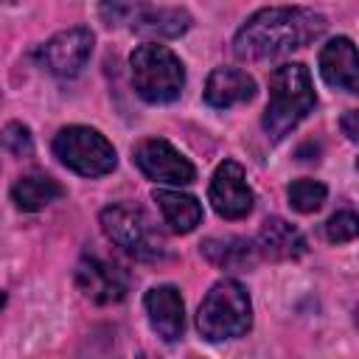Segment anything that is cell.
I'll return each instance as SVG.
<instances>
[{"instance_id": "obj_1", "label": "cell", "mask_w": 359, "mask_h": 359, "mask_svg": "<svg viewBox=\"0 0 359 359\" xmlns=\"http://www.w3.org/2000/svg\"><path fill=\"white\" fill-rule=\"evenodd\" d=\"M325 17L314 8L272 6L255 11L236 34L233 50L244 62H264L306 48L325 31Z\"/></svg>"}, {"instance_id": "obj_2", "label": "cell", "mask_w": 359, "mask_h": 359, "mask_svg": "<svg viewBox=\"0 0 359 359\" xmlns=\"http://www.w3.org/2000/svg\"><path fill=\"white\" fill-rule=\"evenodd\" d=\"M311 109H314V87L309 67L300 62L275 67L269 76V104L264 112V132L272 140H280Z\"/></svg>"}, {"instance_id": "obj_3", "label": "cell", "mask_w": 359, "mask_h": 359, "mask_svg": "<svg viewBox=\"0 0 359 359\" xmlns=\"http://www.w3.org/2000/svg\"><path fill=\"white\" fill-rule=\"evenodd\" d=\"M196 325L202 337L210 342L244 337L252 325V303H250L247 289L233 278L213 283L199 306Z\"/></svg>"}, {"instance_id": "obj_4", "label": "cell", "mask_w": 359, "mask_h": 359, "mask_svg": "<svg viewBox=\"0 0 359 359\" xmlns=\"http://www.w3.org/2000/svg\"><path fill=\"white\" fill-rule=\"evenodd\" d=\"M129 65H132V84L143 101L168 104L182 93L185 67L171 48L160 42H146L135 48Z\"/></svg>"}, {"instance_id": "obj_5", "label": "cell", "mask_w": 359, "mask_h": 359, "mask_svg": "<svg viewBox=\"0 0 359 359\" xmlns=\"http://www.w3.org/2000/svg\"><path fill=\"white\" fill-rule=\"evenodd\" d=\"M101 230L107 238L137 261H163L168 244L151 216L135 205H109L101 210Z\"/></svg>"}, {"instance_id": "obj_6", "label": "cell", "mask_w": 359, "mask_h": 359, "mask_svg": "<svg viewBox=\"0 0 359 359\" xmlns=\"http://www.w3.org/2000/svg\"><path fill=\"white\" fill-rule=\"evenodd\" d=\"M53 154L81 177H104L115 168L112 143L90 126H65L53 137Z\"/></svg>"}, {"instance_id": "obj_7", "label": "cell", "mask_w": 359, "mask_h": 359, "mask_svg": "<svg viewBox=\"0 0 359 359\" xmlns=\"http://www.w3.org/2000/svg\"><path fill=\"white\" fill-rule=\"evenodd\" d=\"M93 31L84 25L59 31L56 36H50L45 45H39L36 50V62L59 79H73L81 73V67L87 65L90 53H93Z\"/></svg>"}, {"instance_id": "obj_8", "label": "cell", "mask_w": 359, "mask_h": 359, "mask_svg": "<svg viewBox=\"0 0 359 359\" xmlns=\"http://www.w3.org/2000/svg\"><path fill=\"white\" fill-rule=\"evenodd\" d=\"M135 163L154 182L188 185V182L196 180V171H194L191 160L185 154H180L163 137H146V140H140L137 149H135Z\"/></svg>"}, {"instance_id": "obj_9", "label": "cell", "mask_w": 359, "mask_h": 359, "mask_svg": "<svg viewBox=\"0 0 359 359\" xmlns=\"http://www.w3.org/2000/svg\"><path fill=\"white\" fill-rule=\"evenodd\" d=\"M76 286L81 289V294L98 306H109L126 297L129 292V275L98 255H84L76 266Z\"/></svg>"}, {"instance_id": "obj_10", "label": "cell", "mask_w": 359, "mask_h": 359, "mask_svg": "<svg viewBox=\"0 0 359 359\" xmlns=\"http://www.w3.org/2000/svg\"><path fill=\"white\" fill-rule=\"evenodd\" d=\"M208 199L222 219H244L252 210V191L247 185L244 168L236 160H224L216 165Z\"/></svg>"}, {"instance_id": "obj_11", "label": "cell", "mask_w": 359, "mask_h": 359, "mask_svg": "<svg viewBox=\"0 0 359 359\" xmlns=\"http://www.w3.org/2000/svg\"><path fill=\"white\" fill-rule=\"evenodd\" d=\"M320 73L325 84L359 95V50L348 36H334L320 50Z\"/></svg>"}, {"instance_id": "obj_12", "label": "cell", "mask_w": 359, "mask_h": 359, "mask_svg": "<svg viewBox=\"0 0 359 359\" xmlns=\"http://www.w3.org/2000/svg\"><path fill=\"white\" fill-rule=\"evenodd\" d=\"M143 306H146L149 323H151V328L157 331L160 339L177 342L182 337V331H185V306H182L180 289H174L168 283L154 286V289L146 292Z\"/></svg>"}, {"instance_id": "obj_13", "label": "cell", "mask_w": 359, "mask_h": 359, "mask_svg": "<svg viewBox=\"0 0 359 359\" xmlns=\"http://www.w3.org/2000/svg\"><path fill=\"white\" fill-rule=\"evenodd\" d=\"M126 25L143 36H157V39H171L188 31L191 17L182 8H154L149 3H135L129 8Z\"/></svg>"}, {"instance_id": "obj_14", "label": "cell", "mask_w": 359, "mask_h": 359, "mask_svg": "<svg viewBox=\"0 0 359 359\" xmlns=\"http://www.w3.org/2000/svg\"><path fill=\"white\" fill-rule=\"evenodd\" d=\"M255 247L269 261H294V258L306 255V250H309L303 233L294 224H289L286 219H280V216H272V219H266L261 224Z\"/></svg>"}, {"instance_id": "obj_15", "label": "cell", "mask_w": 359, "mask_h": 359, "mask_svg": "<svg viewBox=\"0 0 359 359\" xmlns=\"http://www.w3.org/2000/svg\"><path fill=\"white\" fill-rule=\"evenodd\" d=\"M255 95V81L238 67H216L205 84V101L216 109L247 104Z\"/></svg>"}, {"instance_id": "obj_16", "label": "cell", "mask_w": 359, "mask_h": 359, "mask_svg": "<svg viewBox=\"0 0 359 359\" xmlns=\"http://www.w3.org/2000/svg\"><path fill=\"white\" fill-rule=\"evenodd\" d=\"M62 194H65V188H62L53 177L39 174V171L22 174V177L11 185V199H14V205H17L20 210H28V213L42 210L45 205H50V202L59 199Z\"/></svg>"}, {"instance_id": "obj_17", "label": "cell", "mask_w": 359, "mask_h": 359, "mask_svg": "<svg viewBox=\"0 0 359 359\" xmlns=\"http://www.w3.org/2000/svg\"><path fill=\"white\" fill-rule=\"evenodd\" d=\"M154 202L165 219V224L177 233H191L202 222V205L196 196L182 191H154Z\"/></svg>"}, {"instance_id": "obj_18", "label": "cell", "mask_w": 359, "mask_h": 359, "mask_svg": "<svg viewBox=\"0 0 359 359\" xmlns=\"http://www.w3.org/2000/svg\"><path fill=\"white\" fill-rule=\"evenodd\" d=\"M258 247H252L247 238L224 236V238H208L202 244V255L219 266V269H247L255 261Z\"/></svg>"}, {"instance_id": "obj_19", "label": "cell", "mask_w": 359, "mask_h": 359, "mask_svg": "<svg viewBox=\"0 0 359 359\" xmlns=\"http://www.w3.org/2000/svg\"><path fill=\"white\" fill-rule=\"evenodd\" d=\"M286 196H289V205L297 213H314L325 202V185L317 182V180H294L289 185Z\"/></svg>"}, {"instance_id": "obj_20", "label": "cell", "mask_w": 359, "mask_h": 359, "mask_svg": "<svg viewBox=\"0 0 359 359\" xmlns=\"http://www.w3.org/2000/svg\"><path fill=\"white\" fill-rule=\"evenodd\" d=\"M325 238L331 244H342V241H353L359 238V213L353 210H339L325 222Z\"/></svg>"}, {"instance_id": "obj_21", "label": "cell", "mask_w": 359, "mask_h": 359, "mask_svg": "<svg viewBox=\"0 0 359 359\" xmlns=\"http://www.w3.org/2000/svg\"><path fill=\"white\" fill-rule=\"evenodd\" d=\"M3 146H6V151L14 154V157H31V154H34V137H31V129L22 126L20 121L6 123V129H3Z\"/></svg>"}, {"instance_id": "obj_22", "label": "cell", "mask_w": 359, "mask_h": 359, "mask_svg": "<svg viewBox=\"0 0 359 359\" xmlns=\"http://www.w3.org/2000/svg\"><path fill=\"white\" fill-rule=\"evenodd\" d=\"M132 0H101V20L107 25H123L129 20Z\"/></svg>"}, {"instance_id": "obj_23", "label": "cell", "mask_w": 359, "mask_h": 359, "mask_svg": "<svg viewBox=\"0 0 359 359\" xmlns=\"http://www.w3.org/2000/svg\"><path fill=\"white\" fill-rule=\"evenodd\" d=\"M339 126H342V132L348 135V140H359V109L345 112L342 121H339Z\"/></svg>"}, {"instance_id": "obj_24", "label": "cell", "mask_w": 359, "mask_h": 359, "mask_svg": "<svg viewBox=\"0 0 359 359\" xmlns=\"http://www.w3.org/2000/svg\"><path fill=\"white\" fill-rule=\"evenodd\" d=\"M356 325H359V309H356Z\"/></svg>"}, {"instance_id": "obj_25", "label": "cell", "mask_w": 359, "mask_h": 359, "mask_svg": "<svg viewBox=\"0 0 359 359\" xmlns=\"http://www.w3.org/2000/svg\"><path fill=\"white\" fill-rule=\"evenodd\" d=\"M356 168H359V160H356Z\"/></svg>"}]
</instances>
